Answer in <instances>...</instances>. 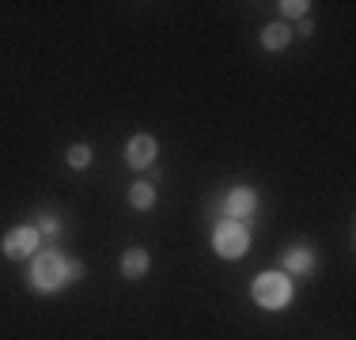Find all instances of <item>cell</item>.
<instances>
[{"label":"cell","mask_w":356,"mask_h":340,"mask_svg":"<svg viewBox=\"0 0 356 340\" xmlns=\"http://www.w3.org/2000/svg\"><path fill=\"white\" fill-rule=\"evenodd\" d=\"M281 8H285L288 15H303L307 12V4H299V0H288V4H281Z\"/></svg>","instance_id":"13"},{"label":"cell","mask_w":356,"mask_h":340,"mask_svg":"<svg viewBox=\"0 0 356 340\" xmlns=\"http://www.w3.org/2000/svg\"><path fill=\"white\" fill-rule=\"evenodd\" d=\"M42 231L53 234V231H57V220H53V216H42Z\"/></svg>","instance_id":"14"},{"label":"cell","mask_w":356,"mask_h":340,"mask_svg":"<svg viewBox=\"0 0 356 340\" xmlns=\"http://www.w3.org/2000/svg\"><path fill=\"white\" fill-rule=\"evenodd\" d=\"M152 200H156V189H152V185H133V205L136 208H152Z\"/></svg>","instance_id":"10"},{"label":"cell","mask_w":356,"mask_h":340,"mask_svg":"<svg viewBox=\"0 0 356 340\" xmlns=\"http://www.w3.org/2000/svg\"><path fill=\"white\" fill-rule=\"evenodd\" d=\"M121 269H125V276H144V269H148V254H144V249H129L125 261H121Z\"/></svg>","instance_id":"7"},{"label":"cell","mask_w":356,"mask_h":340,"mask_svg":"<svg viewBox=\"0 0 356 340\" xmlns=\"http://www.w3.org/2000/svg\"><path fill=\"white\" fill-rule=\"evenodd\" d=\"M250 246V234L242 231V223H220L216 227V249L224 257H242Z\"/></svg>","instance_id":"3"},{"label":"cell","mask_w":356,"mask_h":340,"mask_svg":"<svg viewBox=\"0 0 356 340\" xmlns=\"http://www.w3.org/2000/svg\"><path fill=\"white\" fill-rule=\"evenodd\" d=\"M69 163L72 167H87V163H91V151H87V148H72L69 151Z\"/></svg>","instance_id":"11"},{"label":"cell","mask_w":356,"mask_h":340,"mask_svg":"<svg viewBox=\"0 0 356 340\" xmlns=\"http://www.w3.org/2000/svg\"><path fill=\"white\" fill-rule=\"evenodd\" d=\"M285 265H288V272H307L311 269V254H307V249H292V254L285 257Z\"/></svg>","instance_id":"9"},{"label":"cell","mask_w":356,"mask_h":340,"mask_svg":"<svg viewBox=\"0 0 356 340\" xmlns=\"http://www.w3.org/2000/svg\"><path fill=\"white\" fill-rule=\"evenodd\" d=\"M152 159H156V140H152V136H136V140L129 144V163L152 167Z\"/></svg>","instance_id":"6"},{"label":"cell","mask_w":356,"mask_h":340,"mask_svg":"<svg viewBox=\"0 0 356 340\" xmlns=\"http://www.w3.org/2000/svg\"><path fill=\"white\" fill-rule=\"evenodd\" d=\"M84 276V265H64V283L69 280H80Z\"/></svg>","instance_id":"12"},{"label":"cell","mask_w":356,"mask_h":340,"mask_svg":"<svg viewBox=\"0 0 356 340\" xmlns=\"http://www.w3.org/2000/svg\"><path fill=\"white\" fill-rule=\"evenodd\" d=\"M35 246H38V231H30V227L8 231V238H4V254L8 257H27Z\"/></svg>","instance_id":"4"},{"label":"cell","mask_w":356,"mask_h":340,"mask_svg":"<svg viewBox=\"0 0 356 340\" xmlns=\"http://www.w3.org/2000/svg\"><path fill=\"white\" fill-rule=\"evenodd\" d=\"M254 189H235L228 197V205H224V212L231 216V220H250V216H254Z\"/></svg>","instance_id":"5"},{"label":"cell","mask_w":356,"mask_h":340,"mask_svg":"<svg viewBox=\"0 0 356 340\" xmlns=\"http://www.w3.org/2000/svg\"><path fill=\"white\" fill-rule=\"evenodd\" d=\"M288 295H292V287H288V276H281V272H262V276L254 280V299L262 306H269V310L285 306Z\"/></svg>","instance_id":"1"},{"label":"cell","mask_w":356,"mask_h":340,"mask_svg":"<svg viewBox=\"0 0 356 340\" xmlns=\"http://www.w3.org/2000/svg\"><path fill=\"white\" fill-rule=\"evenodd\" d=\"M262 42H265V50H285L288 46V27H265V35H262Z\"/></svg>","instance_id":"8"},{"label":"cell","mask_w":356,"mask_h":340,"mask_svg":"<svg viewBox=\"0 0 356 340\" xmlns=\"http://www.w3.org/2000/svg\"><path fill=\"white\" fill-rule=\"evenodd\" d=\"M30 280H35L38 291H53L64 283V261L57 254H38L35 257V272H30Z\"/></svg>","instance_id":"2"}]
</instances>
